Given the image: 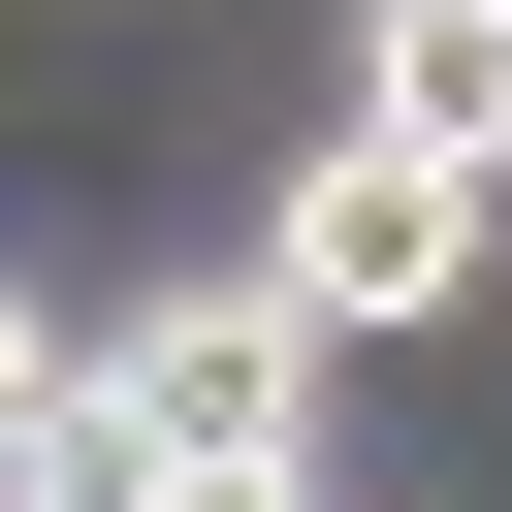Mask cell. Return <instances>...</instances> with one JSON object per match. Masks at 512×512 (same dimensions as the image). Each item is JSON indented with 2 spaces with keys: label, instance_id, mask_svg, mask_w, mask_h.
I'll use <instances>...</instances> for the list:
<instances>
[{
  "label": "cell",
  "instance_id": "obj_1",
  "mask_svg": "<svg viewBox=\"0 0 512 512\" xmlns=\"http://www.w3.org/2000/svg\"><path fill=\"white\" fill-rule=\"evenodd\" d=\"M320 352H352V320H320L288 256H192V288L96 320V448H128V480H320Z\"/></svg>",
  "mask_w": 512,
  "mask_h": 512
},
{
  "label": "cell",
  "instance_id": "obj_2",
  "mask_svg": "<svg viewBox=\"0 0 512 512\" xmlns=\"http://www.w3.org/2000/svg\"><path fill=\"white\" fill-rule=\"evenodd\" d=\"M480 224H512V192H480V160H384V128H320V160H288V224H256V256H288V288H320V320H448V288H480Z\"/></svg>",
  "mask_w": 512,
  "mask_h": 512
},
{
  "label": "cell",
  "instance_id": "obj_3",
  "mask_svg": "<svg viewBox=\"0 0 512 512\" xmlns=\"http://www.w3.org/2000/svg\"><path fill=\"white\" fill-rule=\"evenodd\" d=\"M352 128H384V160H480V192H512V0H352Z\"/></svg>",
  "mask_w": 512,
  "mask_h": 512
},
{
  "label": "cell",
  "instance_id": "obj_4",
  "mask_svg": "<svg viewBox=\"0 0 512 512\" xmlns=\"http://www.w3.org/2000/svg\"><path fill=\"white\" fill-rule=\"evenodd\" d=\"M32 448H96V320H32V288H0V480H32Z\"/></svg>",
  "mask_w": 512,
  "mask_h": 512
}]
</instances>
